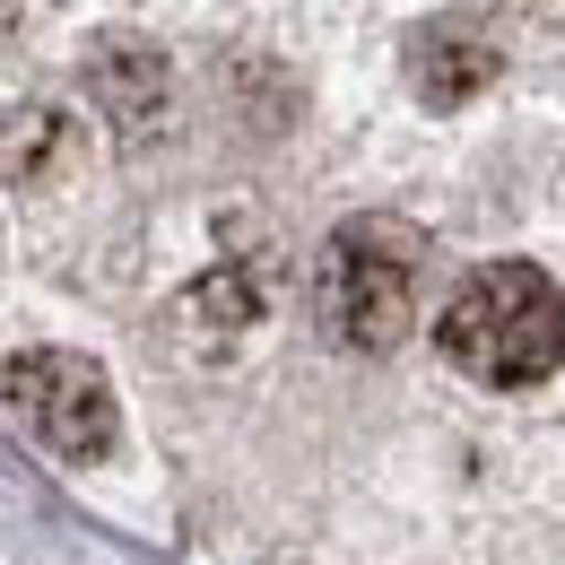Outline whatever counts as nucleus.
<instances>
[{
    "instance_id": "f257e3e1",
    "label": "nucleus",
    "mask_w": 565,
    "mask_h": 565,
    "mask_svg": "<svg viewBox=\"0 0 565 565\" xmlns=\"http://www.w3.org/2000/svg\"><path fill=\"white\" fill-rule=\"evenodd\" d=\"M435 349H444L452 374H470L488 392L548 383L565 365V287L531 262H488L452 287V305L435 322Z\"/></svg>"
},
{
    "instance_id": "f03ea898",
    "label": "nucleus",
    "mask_w": 565,
    "mask_h": 565,
    "mask_svg": "<svg viewBox=\"0 0 565 565\" xmlns=\"http://www.w3.org/2000/svg\"><path fill=\"white\" fill-rule=\"evenodd\" d=\"M418 287H426V244L401 217H349L322 262H313V305L331 322L340 349H401L418 322Z\"/></svg>"
},
{
    "instance_id": "7ed1b4c3",
    "label": "nucleus",
    "mask_w": 565,
    "mask_h": 565,
    "mask_svg": "<svg viewBox=\"0 0 565 565\" xmlns=\"http://www.w3.org/2000/svg\"><path fill=\"white\" fill-rule=\"evenodd\" d=\"M9 418L26 426L53 461H105L114 452V435H122V409H114V383H105V365L78 349H26L9 356Z\"/></svg>"
}]
</instances>
